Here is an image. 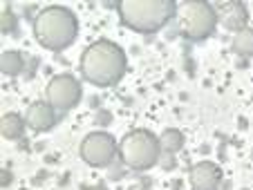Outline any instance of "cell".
Here are the masks:
<instances>
[{
	"instance_id": "7a4b0ae2",
	"label": "cell",
	"mask_w": 253,
	"mask_h": 190,
	"mask_svg": "<svg viewBox=\"0 0 253 190\" xmlns=\"http://www.w3.org/2000/svg\"><path fill=\"white\" fill-rule=\"evenodd\" d=\"M79 36V18L70 7L47 5L34 18V38L41 47L63 52Z\"/></svg>"
},
{
	"instance_id": "8992f818",
	"label": "cell",
	"mask_w": 253,
	"mask_h": 190,
	"mask_svg": "<svg viewBox=\"0 0 253 190\" xmlns=\"http://www.w3.org/2000/svg\"><path fill=\"white\" fill-rule=\"evenodd\" d=\"M83 96L81 81L72 74H56L49 78L45 87V101L52 105L56 112H67V110L77 108Z\"/></svg>"
},
{
	"instance_id": "7c38bea8",
	"label": "cell",
	"mask_w": 253,
	"mask_h": 190,
	"mask_svg": "<svg viewBox=\"0 0 253 190\" xmlns=\"http://www.w3.org/2000/svg\"><path fill=\"white\" fill-rule=\"evenodd\" d=\"M0 70L5 76H18L20 72L25 70V58L20 52H14V49H7L0 56Z\"/></svg>"
},
{
	"instance_id": "6da1fadb",
	"label": "cell",
	"mask_w": 253,
	"mask_h": 190,
	"mask_svg": "<svg viewBox=\"0 0 253 190\" xmlns=\"http://www.w3.org/2000/svg\"><path fill=\"white\" fill-rule=\"evenodd\" d=\"M81 76L96 87H112L128 72V56L115 40L99 38L81 54Z\"/></svg>"
},
{
	"instance_id": "9a60e30c",
	"label": "cell",
	"mask_w": 253,
	"mask_h": 190,
	"mask_svg": "<svg viewBox=\"0 0 253 190\" xmlns=\"http://www.w3.org/2000/svg\"><path fill=\"white\" fill-rule=\"evenodd\" d=\"M16 23H18V18H16V16L11 14L9 9L2 11V18H0V27H2V32H5V34L14 32V29H16Z\"/></svg>"
},
{
	"instance_id": "2e32d148",
	"label": "cell",
	"mask_w": 253,
	"mask_h": 190,
	"mask_svg": "<svg viewBox=\"0 0 253 190\" xmlns=\"http://www.w3.org/2000/svg\"><path fill=\"white\" fill-rule=\"evenodd\" d=\"M9 181H11V175H9V172H2V186H9Z\"/></svg>"
},
{
	"instance_id": "4fadbf2b",
	"label": "cell",
	"mask_w": 253,
	"mask_h": 190,
	"mask_svg": "<svg viewBox=\"0 0 253 190\" xmlns=\"http://www.w3.org/2000/svg\"><path fill=\"white\" fill-rule=\"evenodd\" d=\"M233 52L238 56H244V58H251L253 56V27H247L242 32L233 34V43H231Z\"/></svg>"
},
{
	"instance_id": "5bb4252c",
	"label": "cell",
	"mask_w": 253,
	"mask_h": 190,
	"mask_svg": "<svg viewBox=\"0 0 253 190\" xmlns=\"http://www.w3.org/2000/svg\"><path fill=\"white\" fill-rule=\"evenodd\" d=\"M159 143H162V152H168V154H175L184 148V134L182 130L177 128H168L159 134Z\"/></svg>"
},
{
	"instance_id": "9c48e42d",
	"label": "cell",
	"mask_w": 253,
	"mask_h": 190,
	"mask_svg": "<svg viewBox=\"0 0 253 190\" xmlns=\"http://www.w3.org/2000/svg\"><path fill=\"white\" fill-rule=\"evenodd\" d=\"M193 190H217L222 181V168L213 161H200L188 172Z\"/></svg>"
},
{
	"instance_id": "52a82bcc",
	"label": "cell",
	"mask_w": 253,
	"mask_h": 190,
	"mask_svg": "<svg viewBox=\"0 0 253 190\" xmlns=\"http://www.w3.org/2000/svg\"><path fill=\"white\" fill-rule=\"evenodd\" d=\"M119 146L110 132L96 130L81 141V159L92 168H105L115 161Z\"/></svg>"
},
{
	"instance_id": "ba28073f",
	"label": "cell",
	"mask_w": 253,
	"mask_h": 190,
	"mask_svg": "<svg viewBox=\"0 0 253 190\" xmlns=\"http://www.w3.org/2000/svg\"><path fill=\"white\" fill-rule=\"evenodd\" d=\"M215 11H217V20H220L229 32L238 34V32H242V29L249 27V9L244 2H238V0L217 2V5H215Z\"/></svg>"
},
{
	"instance_id": "277c9868",
	"label": "cell",
	"mask_w": 253,
	"mask_h": 190,
	"mask_svg": "<svg viewBox=\"0 0 253 190\" xmlns=\"http://www.w3.org/2000/svg\"><path fill=\"white\" fill-rule=\"evenodd\" d=\"M177 29L188 40H204L217 27V11L215 5L206 0H186L182 5H177Z\"/></svg>"
},
{
	"instance_id": "5b68a950",
	"label": "cell",
	"mask_w": 253,
	"mask_h": 190,
	"mask_svg": "<svg viewBox=\"0 0 253 190\" xmlns=\"http://www.w3.org/2000/svg\"><path fill=\"white\" fill-rule=\"evenodd\" d=\"M119 157L132 170H148L162 157V143L150 130L137 128L128 132L119 143Z\"/></svg>"
},
{
	"instance_id": "30bf717a",
	"label": "cell",
	"mask_w": 253,
	"mask_h": 190,
	"mask_svg": "<svg viewBox=\"0 0 253 190\" xmlns=\"http://www.w3.org/2000/svg\"><path fill=\"white\" fill-rule=\"evenodd\" d=\"M25 121H27V128L36 132H47L56 125V110L47 101H34L25 112Z\"/></svg>"
},
{
	"instance_id": "e0dca14e",
	"label": "cell",
	"mask_w": 253,
	"mask_h": 190,
	"mask_svg": "<svg viewBox=\"0 0 253 190\" xmlns=\"http://www.w3.org/2000/svg\"><path fill=\"white\" fill-rule=\"evenodd\" d=\"M87 190H108L105 186H92V188H87Z\"/></svg>"
},
{
	"instance_id": "8fae6325",
	"label": "cell",
	"mask_w": 253,
	"mask_h": 190,
	"mask_svg": "<svg viewBox=\"0 0 253 190\" xmlns=\"http://www.w3.org/2000/svg\"><path fill=\"white\" fill-rule=\"evenodd\" d=\"M25 128H27L25 116H20V114H16V112H7V114H2V119H0V132H2L5 139H9V141H16V139L23 137Z\"/></svg>"
},
{
	"instance_id": "ac0fdd59",
	"label": "cell",
	"mask_w": 253,
	"mask_h": 190,
	"mask_svg": "<svg viewBox=\"0 0 253 190\" xmlns=\"http://www.w3.org/2000/svg\"><path fill=\"white\" fill-rule=\"evenodd\" d=\"M251 157H253V152H251Z\"/></svg>"
},
{
	"instance_id": "3957f363",
	"label": "cell",
	"mask_w": 253,
	"mask_h": 190,
	"mask_svg": "<svg viewBox=\"0 0 253 190\" xmlns=\"http://www.w3.org/2000/svg\"><path fill=\"white\" fill-rule=\"evenodd\" d=\"M117 14L132 32L155 34L175 18L177 5L172 0H121Z\"/></svg>"
}]
</instances>
